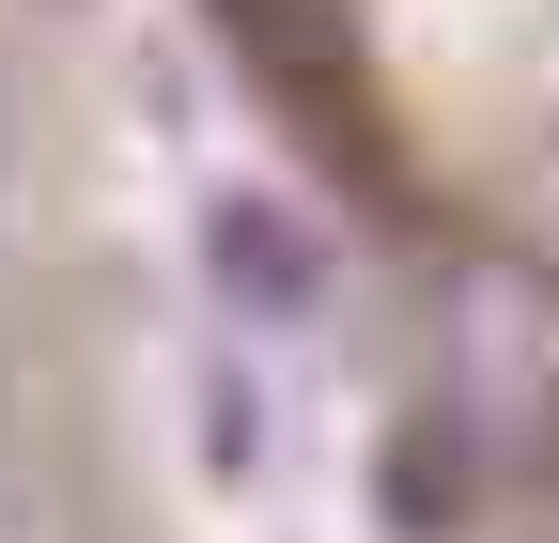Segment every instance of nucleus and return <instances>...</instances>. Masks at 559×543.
I'll return each instance as SVG.
<instances>
[{
    "label": "nucleus",
    "instance_id": "nucleus-1",
    "mask_svg": "<svg viewBox=\"0 0 559 543\" xmlns=\"http://www.w3.org/2000/svg\"><path fill=\"white\" fill-rule=\"evenodd\" d=\"M358 280L404 466L559 528V0H171Z\"/></svg>",
    "mask_w": 559,
    "mask_h": 543
},
{
    "label": "nucleus",
    "instance_id": "nucleus-2",
    "mask_svg": "<svg viewBox=\"0 0 559 543\" xmlns=\"http://www.w3.org/2000/svg\"><path fill=\"white\" fill-rule=\"evenodd\" d=\"M0 543H202L156 249L79 0H0Z\"/></svg>",
    "mask_w": 559,
    "mask_h": 543
}]
</instances>
